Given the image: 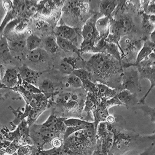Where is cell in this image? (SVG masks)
Masks as SVG:
<instances>
[{"label":"cell","mask_w":155,"mask_h":155,"mask_svg":"<svg viewBox=\"0 0 155 155\" xmlns=\"http://www.w3.org/2000/svg\"><path fill=\"white\" fill-rule=\"evenodd\" d=\"M87 65L101 79L107 80L113 77L122 79L124 68L122 62L104 53H96L87 61Z\"/></svg>","instance_id":"cell-1"},{"label":"cell","mask_w":155,"mask_h":155,"mask_svg":"<svg viewBox=\"0 0 155 155\" xmlns=\"http://www.w3.org/2000/svg\"><path fill=\"white\" fill-rule=\"evenodd\" d=\"M99 18L100 17L98 15H94L87 20L84 25L82 31L83 41L80 49L81 53L82 51L93 50L101 39L96 28V22Z\"/></svg>","instance_id":"cell-2"},{"label":"cell","mask_w":155,"mask_h":155,"mask_svg":"<svg viewBox=\"0 0 155 155\" xmlns=\"http://www.w3.org/2000/svg\"><path fill=\"white\" fill-rule=\"evenodd\" d=\"M30 136L33 142V145L41 150H43L46 144L51 143L55 137H61L58 134L51 132L42 124L40 125L34 124L31 126Z\"/></svg>","instance_id":"cell-3"},{"label":"cell","mask_w":155,"mask_h":155,"mask_svg":"<svg viewBox=\"0 0 155 155\" xmlns=\"http://www.w3.org/2000/svg\"><path fill=\"white\" fill-rule=\"evenodd\" d=\"M140 79V74L137 66H132L124 69L122 77V90H127L135 94L142 92Z\"/></svg>","instance_id":"cell-4"},{"label":"cell","mask_w":155,"mask_h":155,"mask_svg":"<svg viewBox=\"0 0 155 155\" xmlns=\"http://www.w3.org/2000/svg\"><path fill=\"white\" fill-rule=\"evenodd\" d=\"M55 33L56 36L66 39L74 44L77 41L79 35L77 28H73L66 25H62L56 27Z\"/></svg>","instance_id":"cell-5"},{"label":"cell","mask_w":155,"mask_h":155,"mask_svg":"<svg viewBox=\"0 0 155 155\" xmlns=\"http://www.w3.org/2000/svg\"><path fill=\"white\" fill-rule=\"evenodd\" d=\"M65 8L67 12H71L77 17H79L88 12L89 5L83 1H69L66 4Z\"/></svg>","instance_id":"cell-6"},{"label":"cell","mask_w":155,"mask_h":155,"mask_svg":"<svg viewBox=\"0 0 155 155\" xmlns=\"http://www.w3.org/2000/svg\"><path fill=\"white\" fill-rule=\"evenodd\" d=\"M19 74L16 69H8L1 79V84L9 88H13L18 85L19 81Z\"/></svg>","instance_id":"cell-7"},{"label":"cell","mask_w":155,"mask_h":155,"mask_svg":"<svg viewBox=\"0 0 155 155\" xmlns=\"http://www.w3.org/2000/svg\"><path fill=\"white\" fill-rule=\"evenodd\" d=\"M111 18L105 16L99 18L96 22V28L101 39H106L110 34Z\"/></svg>","instance_id":"cell-8"},{"label":"cell","mask_w":155,"mask_h":155,"mask_svg":"<svg viewBox=\"0 0 155 155\" xmlns=\"http://www.w3.org/2000/svg\"><path fill=\"white\" fill-rule=\"evenodd\" d=\"M19 74L23 81L34 85L36 84L38 79L40 76L39 72L30 68L25 65L20 67Z\"/></svg>","instance_id":"cell-9"},{"label":"cell","mask_w":155,"mask_h":155,"mask_svg":"<svg viewBox=\"0 0 155 155\" xmlns=\"http://www.w3.org/2000/svg\"><path fill=\"white\" fill-rule=\"evenodd\" d=\"M78 58L72 57H66L63 58L60 62L58 69L62 74H72L76 69H77Z\"/></svg>","instance_id":"cell-10"},{"label":"cell","mask_w":155,"mask_h":155,"mask_svg":"<svg viewBox=\"0 0 155 155\" xmlns=\"http://www.w3.org/2000/svg\"><path fill=\"white\" fill-rule=\"evenodd\" d=\"M116 96L122 105L125 106L127 108L134 106L139 102L137 98V94L132 93L127 90L120 91Z\"/></svg>","instance_id":"cell-11"},{"label":"cell","mask_w":155,"mask_h":155,"mask_svg":"<svg viewBox=\"0 0 155 155\" xmlns=\"http://www.w3.org/2000/svg\"><path fill=\"white\" fill-rule=\"evenodd\" d=\"M94 116V124L97 129V126L101 122H106L107 117L109 116L108 108L107 107L104 101H102L96 109L92 112Z\"/></svg>","instance_id":"cell-12"},{"label":"cell","mask_w":155,"mask_h":155,"mask_svg":"<svg viewBox=\"0 0 155 155\" xmlns=\"http://www.w3.org/2000/svg\"><path fill=\"white\" fill-rule=\"evenodd\" d=\"M102 99L98 94L87 93L84 102V111L87 113L93 112L102 102Z\"/></svg>","instance_id":"cell-13"},{"label":"cell","mask_w":155,"mask_h":155,"mask_svg":"<svg viewBox=\"0 0 155 155\" xmlns=\"http://www.w3.org/2000/svg\"><path fill=\"white\" fill-rule=\"evenodd\" d=\"M118 1H102L99 5L100 14L112 18L113 12L118 5Z\"/></svg>","instance_id":"cell-14"},{"label":"cell","mask_w":155,"mask_h":155,"mask_svg":"<svg viewBox=\"0 0 155 155\" xmlns=\"http://www.w3.org/2000/svg\"><path fill=\"white\" fill-rule=\"evenodd\" d=\"M97 85L98 88V95L103 101H107L112 98L116 96L120 91L116 88H111L107 85L102 83H98Z\"/></svg>","instance_id":"cell-15"},{"label":"cell","mask_w":155,"mask_h":155,"mask_svg":"<svg viewBox=\"0 0 155 155\" xmlns=\"http://www.w3.org/2000/svg\"><path fill=\"white\" fill-rule=\"evenodd\" d=\"M56 38H57V42L60 48L66 52L76 53L78 55V57L81 58V49L78 48L74 42L67 40L66 39L63 38L58 36H56Z\"/></svg>","instance_id":"cell-16"},{"label":"cell","mask_w":155,"mask_h":155,"mask_svg":"<svg viewBox=\"0 0 155 155\" xmlns=\"http://www.w3.org/2000/svg\"><path fill=\"white\" fill-rule=\"evenodd\" d=\"M48 53L45 49L38 48L29 51L27 55V58L32 63H42L47 61L48 58Z\"/></svg>","instance_id":"cell-17"},{"label":"cell","mask_w":155,"mask_h":155,"mask_svg":"<svg viewBox=\"0 0 155 155\" xmlns=\"http://www.w3.org/2000/svg\"><path fill=\"white\" fill-rule=\"evenodd\" d=\"M155 50V44L150 41V39L145 41L143 47L137 55L136 65L147 58Z\"/></svg>","instance_id":"cell-18"},{"label":"cell","mask_w":155,"mask_h":155,"mask_svg":"<svg viewBox=\"0 0 155 155\" xmlns=\"http://www.w3.org/2000/svg\"><path fill=\"white\" fill-rule=\"evenodd\" d=\"M45 50L47 52L56 53L60 49L57 42V38L53 36H50L45 38L44 41Z\"/></svg>","instance_id":"cell-19"},{"label":"cell","mask_w":155,"mask_h":155,"mask_svg":"<svg viewBox=\"0 0 155 155\" xmlns=\"http://www.w3.org/2000/svg\"><path fill=\"white\" fill-rule=\"evenodd\" d=\"M57 6L55 1H41L38 3V11L41 12L42 15H48Z\"/></svg>","instance_id":"cell-20"},{"label":"cell","mask_w":155,"mask_h":155,"mask_svg":"<svg viewBox=\"0 0 155 155\" xmlns=\"http://www.w3.org/2000/svg\"><path fill=\"white\" fill-rule=\"evenodd\" d=\"M0 51H1V58L3 61H7L11 58V49L9 44L7 42L5 37H1L0 42Z\"/></svg>","instance_id":"cell-21"},{"label":"cell","mask_w":155,"mask_h":155,"mask_svg":"<svg viewBox=\"0 0 155 155\" xmlns=\"http://www.w3.org/2000/svg\"><path fill=\"white\" fill-rule=\"evenodd\" d=\"M92 123L78 118H66L64 121L66 127H82L84 128L90 125Z\"/></svg>","instance_id":"cell-22"},{"label":"cell","mask_w":155,"mask_h":155,"mask_svg":"<svg viewBox=\"0 0 155 155\" xmlns=\"http://www.w3.org/2000/svg\"><path fill=\"white\" fill-rule=\"evenodd\" d=\"M41 43V39L34 34H31L26 39L27 48L29 51L39 48Z\"/></svg>","instance_id":"cell-23"},{"label":"cell","mask_w":155,"mask_h":155,"mask_svg":"<svg viewBox=\"0 0 155 155\" xmlns=\"http://www.w3.org/2000/svg\"><path fill=\"white\" fill-rule=\"evenodd\" d=\"M10 49L14 51L19 52L24 50L26 45V39L24 37H19L17 38L12 40L10 45H9Z\"/></svg>","instance_id":"cell-24"},{"label":"cell","mask_w":155,"mask_h":155,"mask_svg":"<svg viewBox=\"0 0 155 155\" xmlns=\"http://www.w3.org/2000/svg\"><path fill=\"white\" fill-rule=\"evenodd\" d=\"M72 74H74L79 78L82 81V82L91 80V73L84 69L80 68L76 69L73 72Z\"/></svg>","instance_id":"cell-25"},{"label":"cell","mask_w":155,"mask_h":155,"mask_svg":"<svg viewBox=\"0 0 155 155\" xmlns=\"http://www.w3.org/2000/svg\"><path fill=\"white\" fill-rule=\"evenodd\" d=\"M54 84L52 81L49 79H45L42 81L40 85L39 86V89L41 92L43 93H48L52 92L54 90Z\"/></svg>","instance_id":"cell-26"},{"label":"cell","mask_w":155,"mask_h":155,"mask_svg":"<svg viewBox=\"0 0 155 155\" xmlns=\"http://www.w3.org/2000/svg\"><path fill=\"white\" fill-rule=\"evenodd\" d=\"M21 145L19 143L16 141H13L11 144L5 150L1 149V154H8V155H14L16 153L19 148Z\"/></svg>","instance_id":"cell-27"},{"label":"cell","mask_w":155,"mask_h":155,"mask_svg":"<svg viewBox=\"0 0 155 155\" xmlns=\"http://www.w3.org/2000/svg\"><path fill=\"white\" fill-rule=\"evenodd\" d=\"M27 5V16H31L38 11V3L36 1H25Z\"/></svg>","instance_id":"cell-28"},{"label":"cell","mask_w":155,"mask_h":155,"mask_svg":"<svg viewBox=\"0 0 155 155\" xmlns=\"http://www.w3.org/2000/svg\"><path fill=\"white\" fill-rule=\"evenodd\" d=\"M44 151L46 155H71L64 146L58 148L52 147L50 150H44Z\"/></svg>","instance_id":"cell-29"},{"label":"cell","mask_w":155,"mask_h":155,"mask_svg":"<svg viewBox=\"0 0 155 155\" xmlns=\"http://www.w3.org/2000/svg\"><path fill=\"white\" fill-rule=\"evenodd\" d=\"M83 87L87 93H91L93 94H98V88L97 84H95L92 82V80L84 81L83 82Z\"/></svg>","instance_id":"cell-30"},{"label":"cell","mask_w":155,"mask_h":155,"mask_svg":"<svg viewBox=\"0 0 155 155\" xmlns=\"http://www.w3.org/2000/svg\"><path fill=\"white\" fill-rule=\"evenodd\" d=\"M67 82L71 87H74V88H79L83 87V82L82 80L78 77L72 74L68 78Z\"/></svg>","instance_id":"cell-31"},{"label":"cell","mask_w":155,"mask_h":155,"mask_svg":"<svg viewBox=\"0 0 155 155\" xmlns=\"http://www.w3.org/2000/svg\"><path fill=\"white\" fill-rule=\"evenodd\" d=\"M21 86L25 88L28 92L34 94H38L42 93L41 90L39 88H37L35 85L32 84L31 83H28L26 81L22 80L21 82Z\"/></svg>","instance_id":"cell-32"},{"label":"cell","mask_w":155,"mask_h":155,"mask_svg":"<svg viewBox=\"0 0 155 155\" xmlns=\"http://www.w3.org/2000/svg\"><path fill=\"white\" fill-rule=\"evenodd\" d=\"M36 29L42 32H47L49 31L50 28V25L46 21L44 20H39L37 21L35 25Z\"/></svg>","instance_id":"cell-33"},{"label":"cell","mask_w":155,"mask_h":155,"mask_svg":"<svg viewBox=\"0 0 155 155\" xmlns=\"http://www.w3.org/2000/svg\"><path fill=\"white\" fill-rule=\"evenodd\" d=\"M32 153V146L21 145L17 152V155H31Z\"/></svg>","instance_id":"cell-34"},{"label":"cell","mask_w":155,"mask_h":155,"mask_svg":"<svg viewBox=\"0 0 155 155\" xmlns=\"http://www.w3.org/2000/svg\"><path fill=\"white\" fill-rule=\"evenodd\" d=\"M142 110H143L144 112L147 113V114L149 115L151 117L153 121L155 122V108H152L150 107L147 106H144L142 105L139 107Z\"/></svg>","instance_id":"cell-35"},{"label":"cell","mask_w":155,"mask_h":155,"mask_svg":"<svg viewBox=\"0 0 155 155\" xmlns=\"http://www.w3.org/2000/svg\"><path fill=\"white\" fill-rule=\"evenodd\" d=\"M28 26V21L27 20H21L19 22L15 27V31L17 33H21L25 31Z\"/></svg>","instance_id":"cell-36"},{"label":"cell","mask_w":155,"mask_h":155,"mask_svg":"<svg viewBox=\"0 0 155 155\" xmlns=\"http://www.w3.org/2000/svg\"><path fill=\"white\" fill-rule=\"evenodd\" d=\"M144 12L146 14L155 15V1H150Z\"/></svg>","instance_id":"cell-37"},{"label":"cell","mask_w":155,"mask_h":155,"mask_svg":"<svg viewBox=\"0 0 155 155\" xmlns=\"http://www.w3.org/2000/svg\"><path fill=\"white\" fill-rule=\"evenodd\" d=\"M51 145L53 148H61L64 145V140L60 137H55L51 142Z\"/></svg>","instance_id":"cell-38"},{"label":"cell","mask_w":155,"mask_h":155,"mask_svg":"<svg viewBox=\"0 0 155 155\" xmlns=\"http://www.w3.org/2000/svg\"><path fill=\"white\" fill-rule=\"evenodd\" d=\"M31 155H46L44 150L37 147L35 145H32V153Z\"/></svg>","instance_id":"cell-39"},{"label":"cell","mask_w":155,"mask_h":155,"mask_svg":"<svg viewBox=\"0 0 155 155\" xmlns=\"http://www.w3.org/2000/svg\"><path fill=\"white\" fill-rule=\"evenodd\" d=\"M146 17L149 23L155 28V15L146 14Z\"/></svg>","instance_id":"cell-40"},{"label":"cell","mask_w":155,"mask_h":155,"mask_svg":"<svg viewBox=\"0 0 155 155\" xmlns=\"http://www.w3.org/2000/svg\"><path fill=\"white\" fill-rule=\"evenodd\" d=\"M150 40L152 42L155 44V29L153 32L151 34V35H150Z\"/></svg>","instance_id":"cell-41"},{"label":"cell","mask_w":155,"mask_h":155,"mask_svg":"<svg viewBox=\"0 0 155 155\" xmlns=\"http://www.w3.org/2000/svg\"><path fill=\"white\" fill-rule=\"evenodd\" d=\"M65 86L66 87H71V85H70V84H69V83L68 82H66L65 84Z\"/></svg>","instance_id":"cell-42"},{"label":"cell","mask_w":155,"mask_h":155,"mask_svg":"<svg viewBox=\"0 0 155 155\" xmlns=\"http://www.w3.org/2000/svg\"><path fill=\"white\" fill-rule=\"evenodd\" d=\"M1 155H17V153H15L14 155H8V154H1Z\"/></svg>","instance_id":"cell-43"},{"label":"cell","mask_w":155,"mask_h":155,"mask_svg":"<svg viewBox=\"0 0 155 155\" xmlns=\"http://www.w3.org/2000/svg\"></svg>","instance_id":"cell-44"}]
</instances>
